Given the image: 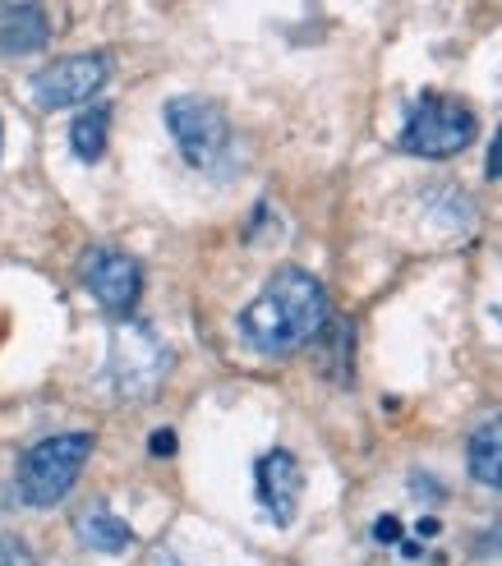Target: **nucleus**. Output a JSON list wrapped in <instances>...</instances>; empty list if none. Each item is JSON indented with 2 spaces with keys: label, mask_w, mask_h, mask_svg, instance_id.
Masks as SVG:
<instances>
[{
  "label": "nucleus",
  "mask_w": 502,
  "mask_h": 566,
  "mask_svg": "<svg viewBox=\"0 0 502 566\" xmlns=\"http://www.w3.org/2000/svg\"><path fill=\"white\" fill-rule=\"evenodd\" d=\"M166 374H171V350L148 323H121L111 332L106 378L116 387V396H125V401L153 396L166 382Z\"/></svg>",
  "instance_id": "4"
},
{
  "label": "nucleus",
  "mask_w": 502,
  "mask_h": 566,
  "mask_svg": "<svg viewBox=\"0 0 502 566\" xmlns=\"http://www.w3.org/2000/svg\"><path fill=\"white\" fill-rule=\"evenodd\" d=\"M79 276L111 318H129L138 295H144V268H138V259H129L125 249H106V244L88 249Z\"/></svg>",
  "instance_id": "7"
},
{
  "label": "nucleus",
  "mask_w": 502,
  "mask_h": 566,
  "mask_svg": "<svg viewBox=\"0 0 502 566\" xmlns=\"http://www.w3.org/2000/svg\"><path fill=\"white\" fill-rule=\"evenodd\" d=\"M475 134H480V120H475V111H470V102H461L452 93H425V97H415L397 148L410 157L442 161V157L466 153L475 144Z\"/></svg>",
  "instance_id": "2"
},
{
  "label": "nucleus",
  "mask_w": 502,
  "mask_h": 566,
  "mask_svg": "<svg viewBox=\"0 0 502 566\" xmlns=\"http://www.w3.org/2000/svg\"><path fill=\"white\" fill-rule=\"evenodd\" d=\"M161 120H166V129H171L180 157L189 166H199V171H217V166L231 157V120L217 102L171 97L161 106Z\"/></svg>",
  "instance_id": "5"
},
{
  "label": "nucleus",
  "mask_w": 502,
  "mask_h": 566,
  "mask_svg": "<svg viewBox=\"0 0 502 566\" xmlns=\"http://www.w3.org/2000/svg\"><path fill=\"white\" fill-rule=\"evenodd\" d=\"M0 566H38V553L19 534H0Z\"/></svg>",
  "instance_id": "13"
},
{
  "label": "nucleus",
  "mask_w": 502,
  "mask_h": 566,
  "mask_svg": "<svg viewBox=\"0 0 502 566\" xmlns=\"http://www.w3.org/2000/svg\"><path fill=\"white\" fill-rule=\"evenodd\" d=\"M74 534H79V544L83 548H93V553H106V557H116L134 544V530L111 512L106 502H93V506H83V512L74 516Z\"/></svg>",
  "instance_id": "10"
},
{
  "label": "nucleus",
  "mask_w": 502,
  "mask_h": 566,
  "mask_svg": "<svg viewBox=\"0 0 502 566\" xmlns=\"http://www.w3.org/2000/svg\"><path fill=\"white\" fill-rule=\"evenodd\" d=\"M51 42V23L38 0H10L0 6V55H33Z\"/></svg>",
  "instance_id": "9"
},
{
  "label": "nucleus",
  "mask_w": 502,
  "mask_h": 566,
  "mask_svg": "<svg viewBox=\"0 0 502 566\" xmlns=\"http://www.w3.org/2000/svg\"><path fill=\"white\" fill-rule=\"evenodd\" d=\"M93 457V433H55V438H42L23 451L19 461V497L28 506H55L65 502L70 489L79 484L83 465Z\"/></svg>",
  "instance_id": "3"
},
{
  "label": "nucleus",
  "mask_w": 502,
  "mask_h": 566,
  "mask_svg": "<svg viewBox=\"0 0 502 566\" xmlns=\"http://www.w3.org/2000/svg\"><path fill=\"white\" fill-rule=\"evenodd\" d=\"M489 176L502 180V134L493 138V153H489Z\"/></svg>",
  "instance_id": "16"
},
{
  "label": "nucleus",
  "mask_w": 502,
  "mask_h": 566,
  "mask_svg": "<svg viewBox=\"0 0 502 566\" xmlns=\"http://www.w3.org/2000/svg\"><path fill=\"white\" fill-rule=\"evenodd\" d=\"M254 493H259V506H263V516L272 525H291L295 521L300 497H304V470H300V461L291 457L286 447H272L268 457H259Z\"/></svg>",
  "instance_id": "8"
},
{
  "label": "nucleus",
  "mask_w": 502,
  "mask_h": 566,
  "mask_svg": "<svg viewBox=\"0 0 502 566\" xmlns=\"http://www.w3.org/2000/svg\"><path fill=\"white\" fill-rule=\"evenodd\" d=\"M111 78V55L102 51H83V55H61L33 78V102L42 111H65L93 102Z\"/></svg>",
  "instance_id": "6"
},
{
  "label": "nucleus",
  "mask_w": 502,
  "mask_h": 566,
  "mask_svg": "<svg viewBox=\"0 0 502 566\" xmlns=\"http://www.w3.org/2000/svg\"><path fill=\"white\" fill-rule=\"evenodd\" d=\"M0 148H6V125H0Z\"/></svg>",
  "instance_id": "18"
},
{
  "label": "nucleus",
  "mask_w": 502,
  "mask_h": 566,
  "mask_svg": "<svg viewBox=\"0 0 502 566\" xmlns=\"http://www.w3.org/2000/svg\"><path fill=\"white\" fill-rule=\"evenodd\" d=\"M148 566H185V562H180V557H176V553H166V548H157V553H153V562H148Z\"/></svg>",
  "instance_id": "17"
},
{
  "label": "nucleus",
  "mask_w": 502,
  "mask_h": 566,
  "mask_svg": "<svg viewBox=\"0 0 502 566\" xmlns=\"http://www.w3.org/2000/svg\"><path fill=\"white\" fill-rule=\"evenodd\" d=\"M327 327V291L314 272L304 268H282L268 276V286L244 304L240 314V336L249 350L259 355H295L300 346L318 342Z\"/></svg>",
  "instance_id": "1"
},
{
  "label": "nucleus",
  "mask_w": 502,
  "mask_h": 566,
  "mask_svg": "<svg viewBox=\"0 0 502 566\" xmlns=\"http://www.w3.org/2000/svg\"><path fill=\"white\" fill-rule=\"evenodd\" d=\"M106 138H111V106L79 111L74 125H70V148H74V157H79V161H102Z\"/></svg>",
  "instance_id": "12"
},
{
  "label": "nucleus",
  "mask_w": 502,
  "mask_h": 566,
  "mask_svg": "<svg viewBox=\"0 0 502 566\" xmlns=\"http://www.w3.org/2000/svg\"><path fill=\"white\" fill-rule=\"evenodd\" d=\"M466 461H470V474H475L484 489H502V415H489L480 429L470 433Z\"/></svg>",
  "instance_id": "11"
},
{
  "label": "nucleus",
  "mask_w": 502,
  "mask_h": 566,
  "mask_svg": "<svg viewBox=\"0 0 502 566\" xmlns=\"http://www.w3.org/2000/svg\"><path fill=\"white\" fill-rule=\"evenodd\" d=\"M153 451H157V457H171V451H176V433H171V429L153 433Z\"/></svg>",
  "instance_id": "14"
},
{
  "label": "nucleus",
  "mask_w": 502,
  "mask_h": 566,
  "mask_svg": "<svg viewBox=\"0 0 502 566\" xmlns=\"http://www.w3.org/2000/svg\"><path fill=\"white\" fill-rule=\"evenodd\" d=\"M374 534H378L383 544H393V539H401V525H397L393 516H387V521H378V525H374Z\"/></svg>",
  "instance_id": "15"
}]
</instances>
